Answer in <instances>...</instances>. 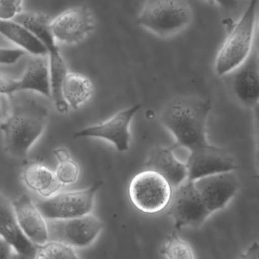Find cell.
Returning <instances> with one entry per match:
<instances>
[{
    "label": "cell",
    "mask_w": 259,
    "mask_h": 259,
    "mask_svg": "<svg viewBox=\"0 0 259 259\" xmlns=\"http://www.w3.org/2000/svg\"><path fill=\"white\" fill-rule=\"evenodd\" d=\"M12 100L9 115L0 129L6 153L22 159L45 131L49 112L44 104L30 97Z\"/></svg>",
    "instance_id": "1"
},
{
    "label": "cell",
    "mask_w": 259,
    "mask_h": 259,
    "mask_svg": "<svg viewBox=\"0 0 259 259\" xmlns=\"http://www.w3.org/2000/svg\"><path fill=\"white\" fill-rule=\"evenodd\" d=\"M211 110V101L199 97L181 96L170 100L160 118L175 137L172 148H187L190 152L208 143L206 123Z\"/></svg>",
    "instance_id": "2"
},
{
    "label": "cell",
    "mask_w": 259,
    "mask_h": 259,
    "mask_svg": "<svg viewBox=\"0 0 259 259\" xmlns=\"http://www.w3.org/2000/svg\"><path fill=\"white\" fill-rule=\"evenodd\" d=\"M193 19V9L187 0H145L136 22L155 36L170 38L187 30Z\"/></svg>",
    "instance_id": "3"
},
{
    "label": "cell",
    "mask_w": 259,
    "mask_h": 259,
    "mask_svg": "<svg viewBox=\"0 0 259 259\" xmlns=\"http://www.w3.org/2000/svg\"><path fill=\"white\" fill-rule=\"evenodd\" d=\"M257 11L258 0H250L216 56L214 71L217 75L231 74L241 66L252 54Z\"/></svg>",
    "instance_id": "4"
},
{
    "label": "cell",
    "mask_w": 259,
    "mask_h": 259,
    "mask_svg": "<svg viewBox=\"0 0 259 259\" xmlns=\"http://www.w3.org/2000/svg\"><path fill=\"white\" fill-rule=\"evenodd\" d=\"M173 191V187L164 177L147 169L135 175L129 186L132 205L147 214H158L167 208Z\"/></svg>",
    "instance_id": "5"
},
{
    "label": "cell",
    "mask_w": 259,
    "mask_h": 259,
    "mask_svg": "<svg viewBox=\"0 0 259 259\" xmlns=\"http://www.w3.org/2000/svg\"><path fill=\"white\" fill-rule=\"evenodd\" d=\"M103 186V181H96L84 190L58 192L36 205L46 220H64L91 214L94 208L96 194Z\"/></svg>",
    "instance_id": "6"
},
{
    "label": "cell",
    "mask_w": 259,
    "mask_h": 259,
    "mask_svg": "<svg viewBox=\"0 0 259 259\" xmlns=\"http://www.w3.org/2000/svg\"><path fill=\"white\" fill-rule=\"evenodd\" d=\"M47 225L49 241L59 242L72 248L91 246L104 226L103 222L91 213L74 219L48 220Z\"/></svg>",
    "instance_id": "7"
},
{
    "label": "cell",
    "mask_w": 259,
    "mask_h": 259,
    "mask_svg": "<svg viewBox=\"0 0 259 259\" xmlns=\"http://www.w3.org/2000/svg\"><path fill=\"white\" fill-rule=\"evenodd\" d=\"M168 214L176 230L202 226L211 213L205 206L194 182L187 181L173 189Z\"/></svg>",
    "instance_id": "8"
},
{
    "label": "cell",
    "mask_w": 259,
    "mask_h": 259,
    "mask_svg": "<svg viewBox=\"0 0 259 259\" xmlns=\"http://www.w3.org/2000/svg\"><path fill=\"white\" fill-rule=\"evenodd\" d=\"M187 181L194 182L204 177L234 171L238 168L232 154L214 145H202L190 151L187 163Z\"/></svg>",
    "instance_id": "9"
},
{
    "label": "cell",
    "mask_w": 259,
    "mask_h": 259,
    "mask_svg": "<svg viewBox=\"0 0 259 259\" xmlns=\"http://www.w3.org/2000/svg\"><path fill=\"white\" fill-rule=\"evenodd\" d=\"M95 29V19L86 6H77L61 12L51 20V30L56 41L78 44Z\"/></svg>",
    "instance_id": "10"
},
{
    "label": "cell",
    "mask_w": 259,
    "mask_h": 259,
    "mask_svg": "<svg viewBox=\"0 0 259 259\" xmlns=\"http://www.w3.org/2000/svg\"><path fill=\"white\" fill-rule=\"evenodd\" d=\"M141 104L120 111L104 122L90 126L75 133L74 138H97L112 143L119 152H126L129 148V126Z\"/></svg>",
    "instance_id": "11"
},
{
    "label": "cell",
    "mask_w": 259,
    "mask_h": 259,
    "mask_svg": "<svg viewBox=\"0 0 259 259\" xmlns=\"http://www.w3.org/2000/svg\"><path fill=\"white\" fill-rule=\"evenodd\" d=\"M194 184L211 214L225 208L240 188L235 170L204 177L195 181Z\"/></svg>",
    "instance_id": "12"
},
{
    "label": "cell",
    "mask_w": 259,
    "mask_h": 259,
    "mask_svg": "<svg viewBox=\"0 0 259 259\" xmlns=\"http://www.w3.org/2000/svg\"><path fill=\"white\" fill-rule=\"evenodd\" d=\"M15 220L24 237L36 246L49 241L46 219L27 195H21L11 202Z\"/></svg>",
    "instance_id": "13"
},
{
    "label": "cell",
    "mask_w": 259,
    "mask_h": 259,
    "mask_svg": "<svg viewBox=\"0 0 259 259\" xmlns=\"http://www.w3.org/2000/svg\"><path fill=\"white\" fill-rule=\"evenodd\" d=\"M230 76L231 92L243 106L253 108L259 100V71L258 56L251 54L247 60Z\"/></svg>",
    "instance_id": "14"
},
{
    "label": "cell",
    "mask_w": 259,
    "mask_h": 259,
    "mask_svg": "<svg viewBox=\"0 0 259 259\" xmlns=\"http://www.w3.org/2000/svg\"><path fill=\"white\" fill-rule=\"evenodd\" d=\"M173 150L172 146H155L147 155L144 167L164 177L175 189L187 181V168L186 163L176 158Z\"/></svg>",
    "instance_id": "15"
},
{
    "label": "cell",
    "mask_w": 259,
    "mask_h": 259,
    "mask_svg": "<svg viewBox=\"0 0 259 259\" xmlns=\"http://www.w3.org/2000/svg\"><path fill=\"white\" fill-rule=\"evenodd\" d=\"M0 237L12 246L17 253L33 258L38 246L29 241L21 233L12 205L0 198Z\"/></svg>",
    "instance_id": "16"
},
{
    "label": "cell",
    "mask_w": 259,
    "mask_h": 259,
    "mask_svg": "<svg viewBox=\"0 0 259 259\" xmlns=\"http://www.w3.org/2000/svg\"><path fill=\"white\" fill-rule=\"evenodd\" d=\"M19 82V92L33 91L50 98L48 56H33L27 62Z\"/></svg>",
    "instance_id": "17"
},
{
    "label": "cell",
    "mask_w": 259,
    "mask_h": 259,
    "mask_svg": "<svg viewBox=\"0 0 259 259\" xmlns=\"http://www.w3.org/2000/svg\"><path fill=\"white\" fill-rule=\"evenodd\" d=\"M21 178L27 188L44 199L56 194L62 187L56 179L54 172L39 163L27 165L23 170Z\"/></svg>",
    "instance_id": "18"
},
{
    "label": "cell",
    "mask_w": 259,
    "mask_h": 259,
    "mask_svg": "<svg viewBox=\"0 0 259 259\" xmlns=\"http://www.w3.org/2000/svg\"><path fill=\"white\" fill-rule=\"evenodd\" d=\"M0 36L32 56H47L48 54L47 49L31 32L14 20H0Z\"/></svg>",
    "instance_id": "19"
},
{
    "label": "cell",
    "mask_w": 259,
    "mask_h": 259,
    "mask_svg": "<svg viewBox=\"0 0 259 259\" xmlns=\"http://www.w3.org/2000/svg\"><path fill=\"white\" fill-rule=\"evenodd\" d=\"M13 20L30 30L45 47L48 54L60 51L52 32L51 20L47 15L40 12H22Z\"/></svg>",
    "instance_id": "20"
},
{
    "label": "cell",
    "mask_w": 259,
    "mask_h": 259,
    "mask_svg": "<svg viewBox=\"0 0 259 259\" xmlns=\"http://www.w3.org/2000/svg\"><path fill=\"white\" fill-rule=\"evenodd\" d=\"M94 85L86 76L68 72L62 84V97L68 107L77 110L93 94Z\"/></svg>",
    "instance_id": "21"
},
{
    "label": "cell",
    "mask_w": 259,
    "mask_h": 259,
    "mask_svg": "<svg viewBox=\"0 0 259 259\" xmlns=\"http://www.w3.org/2000/svg\"><path fill=\"white\" fill-rule=\"evenodd\" d=\"M50 70V98L59 113L64 115L68 111V106L62 97V84L68 72L66 64L60 51L47 55Z\"/></svg>",
    "instance_id": "22"
},
{
    "label": "cell",
    "mask_w": 259,
    "mask_h": 259,
    "mask_svg": "<svg viewBox=\"0 0 259 259\" xmlns=\"http://www.w3.org/2000/svg\"><path fill=\"white\" fill-rule=\"evenodd\" d=\"M33 259H81L74 248L56 241H47L38 246Z\"/></svg>",
    "instance_id": "23"
},
{
    "label": "cell",
    "mask_w": 259,
    "mask_h": 259,
    "mask_svg": "<svg viewBox=\"0 0 259 259\" xmlns=\"http://www.w3.org/2000/svg\"><path fill=\"white\" fill-rule=\"evenodd\" d=\"M161 254L167 259H195L193 249L187 242L173 232L163 246Z\"/></svg>",
    "instance_id": "24"
},
{
    "label": "cell",
    "mask_w": 259,
    "mask_h": 259,
    "mask_svg": "<svg viewBox=\"0 0 259 259\" xmlns=\"http://www.w3.org/2000/svg\"><path fill=\"white\" fill-rule=\"evenodd\" d=\"M57 168L54 172L56 179L62 187L71 185L77 182L80 175L79 164L71 157L59 160Z\"/></svg>",
    "instance_id": "25"
},
{
    "label": "cell",
    "mask_w": 259,
    "mask_h": 259,
    "mask_svg": "<svg viewBox=\"0 0 259 259\" xmlns=\"http://www.w3.org/2000/svg\"><path fill=\"white\" fill-rule=\"evenodd\" d=\"M24 0H0V20H13L22 12Z\"/></svg>",
    "instance_id": "26"
},
{
    "label": "cell",
    "mask_w": 259,
    "mask_h": 259,
    "mask_svg": "<svg viewBox=\"0 0 259 259\" xmlns=\"http://www.w3.org/2000/svg\"><path fill=\"white\" fill-rule=\"evenodd\" d=\"M24 55H26L25 52L19 48L0 47V65H12L18 62Z\"/></svg>",
    "instance_id": "27"
},
{
    "label": "cell",
    "mask_w": 259,
    "mask_h": 259,
    "mask_svg": "<svg viewBox=\"0 0 259 259\" xmlns=\"http://www.w3.org/2000/svg\"><path fill=\"white\" fill-rule=\"evenodd\" d=\"M16 93H19L18 80L0 74V94L9 96Z\"/></svg>",
    "instance_id": "28"
},
{
    "label": "cell",
    "mask_w": 259,
    "mask_h": 259,
    "mask_svg": "<svg viewBox=\"0 0 259 259\" xmlns=\"http://www.w3.org/2000/svg\"><path fill=\"white\" fill-rule=\"evenodd\" d=\"M237 259H259V245L258 242H254L248 249Z\"/></svg>",
    "instance_id": "29"
},
{
    "label": "cell",
    "mask_w": 259,
    "mask_h": 259,
    "mask_svg": "<svg viewBox=\"0 0 259 259\" xmlns=\"http://www.w3.org/2000/svg\"><path fill=\"white\" fill-rule=\"evenodd\" d=\"M10 111V102L8 96L0 94V121H3L9 115Z\"/></svg>",
    "instance_id": "30"
},
{
    "label": "cell",
    "mask_w": 259,
    "mask_h": 259,
    "mask_svg": "<svg viewBox=\"0 0 259 259\" xmlns=\"http://www.w3.org/2000/svg\"><path fill=\"white\" fill-rule=\"evenodd\" d=\"M11 245L6 240L0 237V259H9L12 254Z\"/></svg>",
    "instance_id": "31"
},
{
    "label": "cell",
    "mask_w": 259,
    "mask_h": 259,
    "mask_svg": "<svg viewBox=\"0 0 259 259\" xmlns=\"http://www.w3.org/2000/svg\"><path fill=\"white\" fill-rule=\"evenodd\" d=\"M210 1L216 3L227 10L235 9L237 6V0H210Z\"/></svg>",
    "instance_id": "32"
},
{
    "label": "cell",
    "mask_w": 259,
    "mask_h": 259,
    "mask_svg": "<svg viewBox=\"0 0 259 259\" xmlns=\"http://www.w3.org/2000/svg\"><path fill=\"white\" fill-rule=\"evenodd\" d=\"M9 259H33L28 258V257L24 256V255H21V254L17 253V252H15V251H14L13 252H12V255H11L10 258Z\"/></svg>",
    "instance_id": "33"
}]
</instances>
